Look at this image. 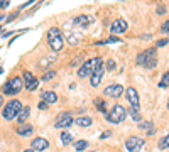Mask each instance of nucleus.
Wrapping results in <instances>:
<instances>
[{
	"label": "nucleus",
	"instance_id": "obj_29",
	"mask_svg": "<svg viewBox=\"0 0 169 152\" xmlns=\"http://www.w3.org/2000/svg\"><path fill=\"white\" fill-rule=\"evenodd\" d=\"M115 66H117V64H115V61H108V63L105 64V69H108V71H112V69H115Z\"/></svg>",
	"mask_w": 169,
	"mask_h": 152
},
{
	"label": "nucleus",
	"instance_id": "obj_3",
	"mask_svg": "<svg viewBox=\"0 0 169 152\" xmlns=\"http://www.w3.org/2000/svg\"><path fill=\"white\" fill-rule=\"evenodd\" d=\"M24 90V79L20 76H14L12 79L5 81L2 86V93L3 95H17Z\"/></svg>",
	"mask_w": 169,
	"mask_h": 152
},
{
	"label": "nucleus",
	"instance_id": "obj_25",
	"mask_svg": "<svg viewBox=\"0 0 169 152\" xmlns=\"http://www.w3.org/2000/svg\"><path fill=\"white\" fill-rule=\"evenodd\" d=\"M140 127H142V129H146V132L150 133V135L156 132V130H154V125H152L150 122H149V123H142V122H140Z\"/></svg>",
	"mask_w": 169,
	"mask_h": 152
},
{
	"label": "nucleus",
	"instance_id": "obj_30",
	"mask_svg": "<svg viewBox=\"0 0 169 152\" xmlns=\"http://www.w3.org/2000/svg\"><path fill=\"white\" fill-rule=\"evenodd\" d=\"M166 44H168V39L164 37V39H159V41H157V44H156V46H157V47H164V46H166Z\"/></svg>",
	"mask_w": 169,
	"mask_h": 152
},
{
	"label": "nucleus",
	"instance_id": "obj_11",
	"mask_svg": "<svg viewBox=\"0 0 169 152\" xmlns=\"http://www.w3.org/2000/svg\"><path fill=\"white\" fill-rule=\"evenodd\" d=\"M127 27H129V24L122 19H117L110 24V31H112L113 34H122V32L127 31Z\"/></svg>",
	"mask_w": 169,
	"mask_h": 152
},
{
	"label": "nucleus",
	"instance_id": "obj_1",
	"mask_svg": "<svg viewBox=\"0 0 169 152\" xmlns=\"http://www.w3.org/2000/svg\"><path fill=\"white\" fill-rule=\"evenodd\" d=\"M63 36H64V34L61 32V29H59V27H51V29L47 31L46 39H47L49 47H51L54 53L61 51V49L64 47V37H63Z\"/></svg>",
	"mask_w": 169,
	"mask_h": 152
},
{
	"label": "nucleus",
	"instance_id": "obj_4",
	"mask_svg": "<svg viewBox=\"0 0 169 152\" xmlns=\"http://www.w3.org/2000/svg\"><path fill=\"white\" fill-rule=\"evenodd\" d=\"M20 110H22V101H19V100H10V101L5 103L2 115H3L5 120H14L19 115Z\"/></svg>",
	"mask_w": 169,
	"mask_h": 152
},
{
	"label": "nucleus",
	"instance_id": "obj_2",
	"mask_svg": "<svg viewBox=\"0 0 169 152\" xmlns=\"http://www.w3.org/2000/svg\"><path fill=\"white\" fill-rule=\"evenodd\" d=\"M135 63H137L139 66L147 68V69L156 68V66H157V51H156V49H146V51H142V53L137 56Z\"/></svg>",
	"mask_w": 169,
	"mask_h": 152
},
{
	"label": "nucleus",
	"instance_id": "obj_10",
	"mask_svg": "<svg viewBox=\"0 0 169 152\" xmlns=\"http://www.w3.org/2000/svg\"><path fill=\"white\" fill-rule=\"evenodd\" d=\"M64 29H66V39H68V42L71 44V46H78L79 42H81V36L75 32V31H71V25H64Z\"/></svg>",
	"mask_w": 169,
	"mask_h": 152
},
{
	"label": "nucleus",
	"instance_id": "obj_31",
	"mask_svg": "<svg viewBox=\"0 0 169 152\" xmlns=\"http://www.w3.org/2000/svg\"><path fill=\"white\" fill-rule=\"evenodd\" d=\"M47 105H49V103H46V101L42 100V101L39 103V110H46V108H47Z\"/></svg>",
	"mask_w": 169,
	"mask_h": 152
},
{
	"label": "nucleus",
	"instance_id": "obj_23",
	"mask_svg": "<svg viewBox=\"0 0 169 152\" xmlns=\"http://www.w3.org/2000/svg\"><path fill=\"white\" fill-rule=\"evenodd\" d=\"M75 149L76 151H85V149H88V142H86V140H78V142H76L75 144Z\"/></svg>",
	"mask_w": 169,
	"mask_h": 152
},
{
	"label": "nucleus",
	"instance_id": "obj_19",
	"mask_svg": "<svg viewBox=\"0 0 169 152\" xmlns=\"http://www.w3.org/2000/svg\"><path fill=\"white\" fill-rule=\"evenodd\" d=\"M29 113H31V107H29V105H27V107H22V110L19 112V115L15 117V118H17V122H19V123H24V122L27 120Z\"/></svg>",
	"mask_w": 169,
	"mask_h": 152
},
{
	"label": "nucleus",
	"instance_id": "obj_35",
	"mask_svg": "<svg viewBox=\"0 0 169 152\" xmlns=\"http://www.w3.org/2000/svg\"><path fill=\"white\" fill-rule=\"evenodd\" d=\"M157 14H166V9L164 7H157Z\"/></svg>",
	"mask_w": 169,
	"mask_h": 152
},
{
	"label": "nucleus",
	"instance_id": "obj_13",
	"mask_svg": "<svg viewBox=\"0 0 169 152\" xmlns=\"http://www.w3.org/2000/svg\"><path fill=\"white\" fill-rule=\"evenodd\" d=\"M127 98H129V103H130V107L134 110H137L139 112V95H137V91H135V88H127Z\"/></svg>",
	"mask_w": 169,
	"mask_h": 152
},
{
	"label": "nucleus",
	"instance_id": "obj_41",
	"mask_svg": "<svg viewBox=\"0 0 169 152\" xmlns=\"http://www.w3.org/2000/svg\"><path fill=\"white\" fill-rule=\"evenodd\" d=\"M24 152H34V151L32 149H27V151H24Z\"/></svg>",
	"mask_w": 169,
	"mask_h": 152
},
{
	"label": "nucleus",
	"instance_id": "obj_27",
	"mask_svg": "<svg viewBox=\"0 0 169 152\" xmlns=\"http://www.w3.org/2000/svg\"><path fill=\"white\" fill-rule=\"evenodd\" d=\"M161 32L169 36V19L166 20V22H162V25H161Z\"/></svg>",
	"mask_w": 169,
	"mask_h": 152
},
{
	"label": "nucleus",
	"instance_id": "obj_32",
	"mask_svg": "<svg viewBox=\"0 0 169 152\" xmlns=\"http://www.w3.org/2000/svg\"><path fill=\"white\" fill-rule=\"evenodd\" d=\"M159 149H168V147H166V142H164V139H161V140H159Z\"/></svg>",
	"mask_w": 169,
	"mask_h": 152
},
{
	"label": "nucleus",
	"instance_id": "obj_38",
	"mask_svg": "<svg viewBox=\"0 0 169 152\" xmlns=\"http://www.w3.org/2000/svg\"><path fill=\"white\" fill-rule=\"evenodd\" d=\"M2 103H3V96L0 95V107H2Z\"/></svg>",
	"mask_w": 169,
	"mask_h": 152
},
{
	"label": "nucleus",
	"instance_id": "obj_8",
	"mask_svg": "<svg viewBox=\"0 0 169 152\" xmlns=\"http://www.w3.org/2000/svg\"><path fill=\"white\" fill-rule=\"evenodd\" d=\"M71 123H73L71 115L69 113H61L56 118V122H54V127H56V129H68Z\"/></svg>",
	"mask_w": 169,
	"mask_h": 152
},
{
	"label": "nucleus",
	"instance_id": "obj_12",
	"mask_svg": "<svg viewBox=\"0 0 169 152\" xmlns=\"http://www.w3.org/2000/svg\"><path fill=\"white\" fill-rule=\"evenodd\" d=\"M122 93H124L122 85H108L105 88V95L110 98H118V96H122Z\"/></svg>",
	"mask_w": 169,
	"mask_h": 152
},
{
	"label": "nucleus",
	"instance_id": "obj_7",
	"mask_svg": "<svg viewBox=\"0 0 169 152\" xmlns=\"http://www.w3.org/2000/svg\"><path fill=\"white\" fill-rule=\"evenodd\" d=\"M22 76H24V83H25V86H27V90H29V91H34V90L39 86V79L32 75V73L25 71Z\"/></svg>",
	"mask_w": 169,
	"mask_h": 152
},
{
	"label": "nucleus",
	"instance_id": "obj_14",
	"mask_svg": "<svg viewBox=\"0 0 169 152\" xmlns=\"http://www.w3.org/2000/svg\"><path fill=\"white\" fill-rule=\"evenodd\" d=\"M103 73H105V68H103V66L98 68V69H95L93 73H92V76H90V85H92L93 88L100 85V81H102V78H103Z\"/></svg>",
	"mask_w": 169,
	"mask_h": 152
},
{
	"label": "nucleus",
	"instance_id": "obj_9",
	"mask_svg": "<svg viewBox=\"0 0 169 152\" xmlns=\"http://www.w3.org/2000/svg\"><path fill=\"white\" fill-rule=\"evenodd\" d=\"M92 73H93V59L81 63V68L78 69V76L79 78H88V76H92Z\"/></svg>",
	"mask_w": 169,
	"mask_h": 152
},
{
	"label": "nucleus",
	"instance_id": "obj_22",
	"mask_svg": "<svg viewBox=\"0 0 169 152\" xmlns=\"http://www.w3.org/2000/svg\"><path fill=\"white\" fill-rule=\"evenodd\" d=\"M159 88H162V90H164V88H169V71L162 76V79L159 81Z\"/></svg>",
	"mask_w": 169,
	"mask_h": 152
},
{
	"label": "nucleus",
	"instance_id": "obj_26",
	"mask_svg": "<svg viewBox=\"0 0 169 152\" xmlns=\"http://www.w3.org/2000/svg\"><path fill=\"white\" fill-rule=\"evenodd\" d=\"M54 76H56V71H47L46 75L41 78V81H51V79H53Z\"/></svg>",
	"mask_w": 169,
	"mask_h": 152
},
{
	"label": "nucleus",
	"instance_id": "obj_5",
	"mask_svg": "<svg viewBox=\"0 0 169 152\" xmlns=\"http://www.w3.org/2000/svg\"><path fill=\"white\" fill-rule=\"evenodd\" d=\"M107 120L110 122V123H120V122H124L125 120V117H127V110L122 107V105H113L112 110L110 112H107Z\"/></svg>",
	"mask_w": 169,
	"mask_h": 152
},
{
	"label": "nucleus",
	"instance_id": "obj_33",
	"mask_svg": "<svg viewBox=\"0 0 169 152\" xmlns=\"http://www.w3.org/2000/svg\"><path fill=\"white\" fill-rule=\"evenodd\" d=\"M79 61H81V57H76V59H73L71 66H73V68H75V66H78V64H79Z\"/></svg>",
	"mask_w": 169,
	"mask_h": 152
},
{
	"label": "nucleus",
	"instance_id": "obj_20",
	"mask_svg": "<svg viewBox=\"0 0 169 152\" xmlns=\"http://www.w3.org/2000/svg\"><path fill=\"white\" fill-rule=\"evenodd\" d=\"M75 122H76V125H79V127H90L93 123V120L90 117H78Z\"/></svg>",
	"mask_w": 169,
	"mask_h": 152
},
{
	"label": "nucleus",
	"instance_id": "obj_18",
	"mask_svg": "<svg viewBox=\"0 0 169 152\" xmlns=\"http://www.w3.org/2000/svg\"><path fill=\"white\" fill-rule=\"evenodd\" d=\"M41 98H42L46 103H56L57 101V95L54 91H42V93H41Z\"/></svg>",
	"mask_w": 169,
	"mask_h": 152
},
{
	"label": "nucleus",
	"instance_id": "obj_37",
	"mask_svg": "<svg viewBox=\"0 0 169 152\" xmlns=\"http://www.w3.org/2000/svg\"><path fill=\"white\" fill-rule=\"evenodd\" d=\"M164 142H166V147L169 149V133L166 135V137H164Z\"/></svg>",
	"mask_w": 169,
	"mask_h": 152
},
{
	"label": "nucleus",
	"instance_id": "obj_40",
	"mask_svg": "<svg viewBox=\"0 0 169 152\" xmlns=\"http://www.w3.org/2000/svg\"><path fill=\"white\" fill-rule=\"evenodd\" d=\"M2 73H3V68H2V66H0V75H2Z\"/></svg>",
	"mask_w": 169,
	"mask_h": 152
},
{
	"label": "nucleus",
	"instance_id": "obj_21",
	"mask_svg": "<svg viewBox=\"0 0 169 152\" xmlns=\"http://www.w3.org/2000/svg\"><path fill=\"white\" fill-rule=\"evenodd\" d=\"M93 103H95V107H96V108H98L100 112H103V113H107V105H105V101H103L102 98H96V100H95Z\"/></svg>",
	"mask_w": 169,
	"mask_h": 152
},
{
	"label": "nucleus",
	"instance_id": "obj_42",
	"mask_svg": "<svg viewBox=\"0 0 169 152\" xmlns=\"http://www.w3.org/2000/svg\"><path fill=\"white\" fill-rule=\"evenodd\" d=\"M168 110H169V100H168Z\"/></svg>",
	"mask_w": 169,
	"mask_h": 152
},
{
	"label": "nucleus",
	"instance_id": "obj_16",
	"mask_svg": "<svg viewBox=\"0 0 169 152\" xmlns=\"http://www.w3.org/2000/svg\"><path fill=\"white\" fill-rule=\"evenodd\" d=\"M47 147H49V142H47L46 139H41V137H37V139H34V140H32V151L42 152V151H46Z\"/></svg>",
	"mask_w": 169,
	"mask_h": 152
},
{
	"label": "nucleus",
	"instance_id": "obj_15",
	"mask_svg": "<svg viewBox=\"0 0 169 152\" xmlns=\"http://www.w3.org/2000/svg\"><path fill=\"white\" fill-rule=\"evenodd\" d=\"M92 22H93V19L88 17V15H78V17H75V19L71 20V24L75 27H88Z\"/></svg>",
	"mask_w": 169,
	"mask_h": 152
},
{
	"label": "nucleus",
	"instance_id": "obj_28",
	"mask_svg": "<svg viewBox=\"0 0 169 152\" xmlns=\"http://www.w3.org/2000/svg\"><path fill=\"white\" fill-rule=\"evenodd\" d=\"M130 117L134 118V122H140V115H139L137 110H134V108H132V112H130Z\"/></svg>",
	"mask_w": 169,
	"mask_h": 152
},
{
	"label": "nucleus",
	"instance_id": "obj_6",
	"mask_svg": "<svg viewBox=\"0 0 169 152\" xmlns=\"http://www.w3.org/2000/svg\"><path fill=\"white\" fill-rule=\"evenodd\" d=\"M142 145H144V139H140V137H130L125 142V149L129 152H139L142 149Z\"/></svg>",
	"mask_w": 169,
	"mask_h": 152
},
{
	"label": "nucleus",
	"instance_id": "obj_24",
	"mask_svg": "<svg viewBox=\"0 0 169 152\" xmlns=\"http://www.w3.org/2000/svg\"><path fill=\"white\" fill-rule=\"evenodd\" d=\"M61 140H63V144H71L73 142V137H71V133H68V132H63L61 133Z\"/></svg>",
	"mask_w": 169,
	"mask_h": 152
},
{
	"label": "nucleus",
	"instance_id": "obj_34",
	"mask_svg": "<svg viewBox=\"0 0 169 152\" xmlns=\"http://www.w3.org/2000/svg\"><path fill=\"white\" fill-rule=\"evenodd\" d=\"M7 5H9L7 0H0V9H3V7H7Z\"/></svg>",
	"mask_w": 169,
	"mask_h": 152
},
{
	"label": "nucleus",
	"instance_id": "obj_39",
	"mask_svg": "<svg viewBox=\"0 0 169 152\" xmlns=\"http://www.w3.org/2000/svg\"><path fill=\"white\" fill-rule=\"evenodd\" d=\"M3 19H5V15H0V22H2Z\"/></svg>",
	"mask_w": 169,
	"mask_h": 152
},
{
	"label": "nucleus",
	"instance_id": "obj_36",
	"mask_svg": "<svg viewBox=\"0 0 169 152\" xmlns=\"http://www.w3.org/2000/svg\"><path fill=\"white\" fill-rule=\"evenodd\" d=\"M107 137H110V132H103L100 135V139H107Z\"/></svg>",
	"mask_w": 169,
	"mask_h": 152
},
{
	"label": "nucleus",
	"instance_id": "obj_17",
	"mask_svg": "<svg viewBox=\"0 0 169 152\" xmlns=\"http://www.w3.org/2000/svg\"><path fill=\"white\" fill-rule=\"evenodd\" d=\"M15 132H17V135H20V137H27V135H31V133L34 132V127L29 125V123H20Z\"/></svg>",
	"mask_w": 169,
	"mask_h": 152
}]
</instances>
